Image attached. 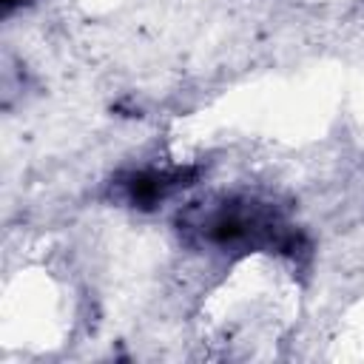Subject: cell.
<instances>
[{"mask_svg":"<svg viewBox=\"0 0 364 364\" xmlns=\"http://www.w3.org/2000/svg\"><path fill=\"white\" fill-rule=\"evenodd\" d=\"M205 242L219 247H239V245H273L282 250L293 247V233L282 228V222L256 202H222L196 222Z\"/></svg>","mask_w":364,"mask_h":364,"instance_id":"cell-1","label":"cell"},{"mask_svg":"<svg viewBox=\"0 0 364 364\" xmlns=\"http://www.w3.org/2000/svg\"><path fill=\"white\" fill-rule=\"evenodd\" d=\"M188 173L185 171H142V173H131L125 188H128V199L139 208H151L156 205L168 191H173L176 185H185Z\"/></svg>","mask_w":364,"mask_h":364,"instance_id":"cell-2","label":"cell"},{"mask_svg":"<svg viewBox=\"0 0 364 364\" xmlns=\"http://www.w3.org/2000/svg\"><path fill=\"white\" fill-rule=\"evenodd\" d=\"M23 3H28V0H3V11L9 14V11H14V9L23 6Z\"/></svg>","mask_w":364,"mask_h":364,"instance_id":"cell-3","label":"cell"}]
</instances>
